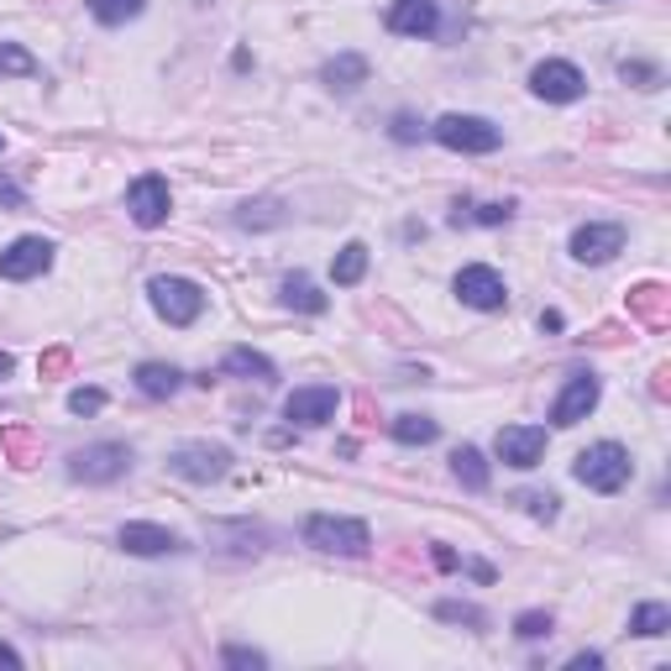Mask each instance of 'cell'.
I'll return each mask as SVG.
<instances>
[{
	"mask_svg": "<svg viewBox=\"0 0 671 671\" xmlns=\"http://www.w3.org/2000/svg\"><path fill=\"white\" fill-rule=\"evenodd\" d=\"M336 410H341V394L331 383H310V389H295L283 399V415L295 425H326V420H336Z\"/></svg>",
	"mask_w": 671,
	"mask_h": 671,
	"instance_id": "5bb4252c",
	"label": "cell"
},
{
	"mask_svg": "<svg viewBox=\"0 0 671 671\" xmlns=\"http://www.w3.org/2000/svg\"><path fill=\"white\" fill-rule=\"evenodd\" d=\"M431 137L441 142V147H452V153H498V142H504V132H498L494 121L483 116H441L431 126Z\"/></svg>",
	"mask_w": 671,
	"mask_h": 671,
	"instance_id": "5b68a950",
	"label": "cell"
},
{
	"mask_svg": "<svg viewBox=\"0 0 671 671\" xmlns=\"http://www.w3.org/2000/svg\"><path fill=\"white\" fill-rule=\"evenodd\" d=\"M567 667H572V671H598V667H603V655H598V651H582V655H572Z\"/></svg>",
	"mask_w": 671,
	"mask_h": 671,
	"instance_id": "8d00e7d4",
	"label": "cell"
},
{
	"mask_svg": "<svg viewBox=\"0 0 671 671\" xmlns=\"http://www.w3.org/2000/svg\"><path fill=\"white\" fill-rule=\"evenodd\" d=\"M530 90L540 100H551V105H572V100L588 95V80H582V69L567 59H546L530 69Z\"/></svg>",
	"mask_w": 671,
	"mask_h": 671,
	"instance_id": "52a82bcc",
	"label": "cell"
},
{
	"mask_svg": "<svg viewBox=\"0 0 671 671\" xmlns=\"http://www.w3.org/2000/svg\"><path fill=\"white\" fill-rule=\"evenodd\" d=\"M452 289H456V299H462V304H473V310H504V304H509V289H504V278H498L488 262L462 268Z\"/></svg>",
	"mask_w": 671,
	"mask_h": 671,
	"instance_id": "30bf717a",
	"label": "cell"
},
{
	"mask_svg": "<svg viewBox=\"0 0 671 671\" xmlns=\"http://www.w3.org/2000/svg\"><path fill=\"white\" fill-rule=\"evenodd\" d=\"M435 567H446V572H452V567H456V551H446V546H435Z\"/></svg>",
	"mask_w": 671,
	"mask_h": 671,
	"instance_id": "f35d334b",
	"label": "cell"
},
{
	"mask_svg": "<svg viewBox=\"0 0 671 671\" xmlns=\"http://www.w3.org/2000/svg\"><path fill=\"white\" fill-rule=\"evenodd\" d=\"M514 634H519V640H546V634H551V613H546V609H525L519 619H514Z\"/></svg>",
	"mask_w": 671,
	"mask_h": 671,
	"instance_id": "f546056e",
	"label": "cell"
},
{
	"mask_svg": "<svg viewBox=\"0 0 671 671\" xmlns=\"http://www.w3.org/2000/svg\"><path fill=\"white\" fill-rule=\"evenodd\" d=\"M435 619H452V624H473V630H488V613L477 609V603H456V598L435 603Z\"/></svg>",
	"mask_w": 671,
	"mask_h": 671,
	"instance_id": "f1b7e54d",
	"label": "cell"
},
{
	"mask_svg": "<svg viewBox=\"0 0 671 671\" xmlns=\"http://www.w3.org/2000/svg\"><path fill=\"white\" fill-rule=\"evenodd\" d=\"M48 268H53V241L48 237H17L0 252V278H11V283H27Z\"/></svg>",
	"mask_w": 671,
	"mask_h": 671,
	"instance_id": "9c48e42d",
	"label": "cell"
},
{
	"mask_svg": "<svg viewBox=\"0 0 671 671\" xmlns=\"http://www.w3.org/2000/svg\"><path fill=\"white\" fill-rule=\"evenodd\" d=\"M0 147H6V137H0Z\"/></svg>",
	"mask_w": 671,
	"mask_h": 671,
	"instance_id": "b9f144b4",
	"label": "cell"
},
{
	"mask_svg": "<svg viewBox=\"0 0 671 671\" xmlns=\"http://www.w3.org/2000/svg\"><path fill=\"white\" fill-rule=\"evenodd\" d=\"M132 467V452L121 441H100V446H84V452L69 456V477L74 483H116Z\"/></svg>",
	"mask_w": 671,
	"mask_h": 671,
	"instance_id": "8992f818",
	"label": "cell"
},
{
	"mask_svg": "<svg viewBox=\"0 0 671 671\" xmlns=\"http://www.w3.org/2000/svg\"><path fill=\"white\" fill-rule=\"evenodd\" d=\"M147 299H153V310L168 326H195L205 316V289H199L195 278H153L147 283Z\"/></svg>",
	"mask_w": 671,
	"mask_h": 671,
	"instance_id": "3957f363",
	"label": "cell"
},
{
	"mask_svg": "<svg viewBox=\"0 0 671 671\" xmlns=\"http://www.w3.org/2000/svg\"><path fill=\"white\" fill-rule=\"evenodd\" d=\"M572 473L582 488H592V494H619L624 483H630V452L619 446V441H598V446H588V452L572 462Z\"/></svg>",
	"mask_w": 671,
	"mask_h": 671,
	"instance_id": "6da1fadb",
	"label": "cell"
},
{
	"mask_svg": "<svg viewBox=\"0 0 671 671\" xmlns=\"http://www.w3.org/2000/svg\"><path fill=\"white\" fill-rule=\"evenodd\" d=\"M452 473H456V483H462L467 494H483V488H488V477H494L477 446H456V452H452Z\"/></svg>",
	"mask_w": 671,
	"mask_h": 671,
	"instance_id": "ac0fdd59",
	"label": "cell"
},
{
	"mask_svg": "<svg viewBox=\"0 0 671 671\" xmlns=\"http://www.w3.org/2000/svg\"><path fill=\"white\" fill-rule=\"evenodd\" d=\"M304 546H316L326 556H368L373 535L362 519H347V514H310L304 519Z\"/></svg>",
	"mask_w": 671,
	"mask_h": 671,
	"instance_id": "7a4b0ae2",
	"label": "cell"
},
{
	"mask_svg": "<svg viewBox=\"0 0 671 671\" xmlns=\"http://www.w3.org/2000/svg\"><path fill=\"white\" fill-rule=\"evenodd\" d=\"M494 452L504 467H519V473H530L535 462L546 456V431L540 425H504L494 435Z\"/></svg>",
	"mask_w": 671,
	"mask_h": 671,
	"instance_id": "8fae6325",
	"label": "cell"
},
{
	"mask_svg": "<svg viewBox=\"0 0 671 671\" xmlns=\"http://www.w3.org/2000/svg\"><path fill=\"white\" fill-rule=\"evenodd\" d=\"M168 473L184 477V483H220L231 473V452L216 441H184L168 452Z\"/></svg>",
	"mask_w": 671,
	"mask_h": 671,
	"instance_id": "277c9868",
	"label": "cell"
},
{
	"mask_svg": "<svg viewBox=\"0 0 671 671\" xmlns=\"http://www.w3.org/2000/svg\"><path fill=\"white\" fill-rule=\"evenodd\" d=\"M63 362H69V352H63V347H59V352H48V357H42L38 368H42V373H59Z\"/></svg>",
	"mask_w": 671,
	"mask_h": 671,
	"instance_id": "74e56055",
	"label": "cell"
},
{
	"mask_svg": "<svg viewBox=\"0 0 671 671\" xmlns=\"http://www.w3.org/2000/svg\"><path fill=\"white\" fill-rule=\"evenodd\" d=\"M121 551H132V556H174V551H184V535L163 530V525H142V519H132V525H121Z\"/></svg>",
	"mask_w": 671,
	"mask_h": 671,
	"instance_id": "9a60e30c",
	"label": "cell"
},
{
	"mask_svg": "<svg viewBox=\"0 0 671 671\" xmlns=\"http://www.w3.org/2000/svg\"><path fill=\"white\" fill-rule=\"evenodd\" d=\"M320 80L331 84V90H357V84L368 80V59H362V53H336Z\"/></svg>",
	"mask_w": 671,
	"mask_h": 671,
	"instance_id": "603a6c76",
	"label": "cell"
},
{
	"mask_svg": "<svg viewBox=\"0 0 671 671\" xmlns=\"http://www.w3.org/2000/svg\"><path fill=\"white\" fill-rule=\"evenodd\" d=\"M0 205H6V210H21V205H27L21 184H17V178H6V174H0Z\"/></svg>",
	"mask_w": 671,
	"mask_h": 671,
	"instance_id": "e575fe53",
	"label": "cell"
},
{
	"mask_svg": "<svg viewBox=\"0 0 671 671\" xmlns=\"http://www.w3.org/2000/svg\"><path fill=\"white\" fill-rule=\"evenodd\" d=\"M624 252V226L619 220H588L572 231V257L577 262H609Z\"/></svg>",
	"mask_w": 671,
	"mask_h": 671,
	"instance_id": "7c38bea8",
	"label": "cell"
},
{
	"mask_svg": "<svg viewBox=\"0 0 671 671\" xmlns=\"http://www.w3.org/2000/svg\"><path fill=\"white\" fill-rule=\"evenodd\" d=\"M147 11V0H90V17L100 27H121V21H137Z\"/></svg>",
	"mask_w": 671,
	"mask_h": 671,
	"instance_id": "484cf974",
	"label": "cell"
},
{
	"mask_svg": "<svg viewBox=\"0 0 671 671\" xmlns=\"http://www.w3.org/2000/svg\"><path fill=\"white\" fill-rule=\"evenodd\" d=\"M514 216V205L509 199H494V205H473V199H456V210H452V226H509Z\"/></svg>",
	"mask_w": 671,
	"mask_h": 671,
	"instance_id": "d6986e66",
	"label": "cell"
},
{
	"mask_svg": "<svg viewBox=\"0 0 671 671\" xmlns=\"http://www.w3.org/2000/svg\"><path fill=\"white\" fill-rule=\"evenodd\" d=\"M283 304H289V310H304V316H326V304H331V299L320 295L304 273H289V278H283Z\"/></svg>",
	"mask_w": 671,
	"mask_h": 671,
	"instance_id": "44dd1931",
	"label": "cell"
},
{
	"mask_svg": "<svg viewBox=\"0 0 671 671\" xmlns=\"http://www.w3.org/2000/svg\"><path fill=\"white\" fill-rule=\"evenodd\" d=\"M425 126H420L415 116H394V142H415Z\"/></svg>",
	"mask_w": 671,
	"mask_h": 671,
	"instance_id": "d590c367",
	"label": "cell"
},
{
	"mask_svg": "<svg viewBox=\"0 0 671 671\" xmlns=\"http://www.w3.org/2000/svg\"><path fill=\"white\" fill-rule=\"evenodd\" d=\"M0 667H21V655L11 651V646H0Z\"/></svg>",
	"mask_w": 671,
	"mask_h": 671,
	"instance_id": "ab89813d",
	"label": "cell"
},
{
	"mask_svg": "<svg viewBox=\"0 0 671 671\" xmlns=\"http://www.w3.org/2000/svg\"><path fill=\"white\" fill-rule=\"evenodd\" d=\"M667 304H671V295L661 289V283H640V289H630V316H640L646 326H667Z\"/></svg>",
	"mask_w": 671,
	"mask_h": 671,
	"instance_id": "ffe728a7",
	"label": "cell"
},
{
	"mask_svg": "<svg viewBox=\"0 0 671 671\" xmlns=\"http://www.w3.org/2000/svg\"><path fill=\"white\" fill-rule=\"evenodd\" d=\"M389 431H394L399 446H431L435 435H441V425H435L431 415H399Z\"/></svg>",
	"mask_w": 671,
	"mask_h": 671,
	"instance_id": "d4e9b609",
	"label": "cell"
},
{
	"mask_svg": "<svg viewBox=\"0 0 671 671\" xmlns=\"http://www.w3.org/2000/svg\"><path fill=\"white\" fill-rule=\"evenodd\" d=\"M11 368H17V357H11V352H0V378H11Z\"/></svg>",
	"mask_w": 671,
	"mask_h": 671,
	"instance_id": "60d3db41",
	"label": "cell"
},
{
	"mask_svg": "<svg viewBox=\"0 0 671 671\" xmlns=\"http://www.w3.org/2000/svg\"><path fill=\"white\" fill-rule=\"evenodd\" d=\"M598 394H603V389H598V378H592V373H572V378H567V389H561V394H556V404H551V425H561V431H567V425H577V420H588L592 410H598Z\"/></svg>",
	"mask_w": 671,
	"mask_h": 671,
	"instance_id": "4fadbf2b",
	"label": "cell"
},
{
	"mask_svg": "<svg viewBox=\"0 0 671 671\" xmlns=\"http://www.w3.org/2000/svg\"><path fill=\"white\" fill-rule=\"evenodd\" d=\"M630 630L646 634V640L667 634V630H671V609H667V603H640V609L630 613Z\"/></svg>",
	"mask_w": 671,
	"mask_h": 671,
	"instance_id": "83f0119b",
	"label": "cell"
},
{
	"mask_svg": "<svg viewBox=\"0 0 671 671\" xmlns=\"http://www.w3.org/2000/svg\"><path fill=\"white\" fill-rule=\"evenodd\" d=\"M220 661H226V667H268V661H262V651H247V646H226V651H220Z\"/></svg>",
	"mask_w": 671,
	"mask_h": 671,
	"instance_id": "836d02e7",
	"label": "cell"
},
{
	"mask_svg": "<svg viewBox=\"0 0 671 671\" xmlns=\"http://www.w3.org/2000/svg\"><path fill=\"white\" fill-rule=\"evenodd\" d=\"M435 27H441L435 0H394L389 6V32H399V38H431Z\"/></svg>",
	"mask_w": 671,
	"mask_h": 671,
	"instance_id": "2e32d148",
	"label": "cell"
},
{
	"mask_svg": "<svg viewBox=\"0 0 671 671\" xmlns=\"http://www.w3.org/2000/svg\"><path fill=\"white\" fill-rule=\"evenodd\" d=\"M168 210H174V195H168V178H163V174H142L137 184L126 189V216L137 220L142 231L163 226V220H168Z\"/></svg>",
	"mask_w": 671,
	"mask_h": 671,
	"instance_id": "ba28073f",
	"label": "cell"
},
{
	"mask_svg": "<svg viewBox=\"0 0 671 671\" xmlns=\"http://www.w3.org/2000/svg\"><path fill=\"white\" fill-rule=\"evenodd\" d=\"M362 273H368V247H362V241H347L331 262V278L341 289H352V283H362Z\"/></svg>",
	"mask_w": 671,
	"mask_h": 671,
	"instance_id": "cb8c5ba5",
	"label": "cell"
},
{
	"mask_svg": "<svg viewBox=\"0 0 671 671\" xmlns=\"http://www.w3.org/2000/svg\"><path fill=\"white\" fill-rule=\"evenodd\" d=\"M519 504H525V514L540 519V525H551L556 514H561V498L556 494H519Z\"/></svg>",
	"mask_w": 671,
	"mask_h": 671,
	"instance_id": "4dcf8cb0",
	"label": "cell"
},
{
	"mask_svg": "<svg viewBox=\"0 0 671 671\" xmlns=\"http://www.w3.org/2000/svg\"><path fill=\"white\" fill-rule=\"evenodd\" d=\"M226 373H231V378H252V383H273L278 368L262 352H252V347H237V352H226Z\"/></svg>",
	"mask_w": 671,
	"mask_h": 671,
	"instance_id": "7402d4cb",
	"label": "cell"
},
{
	"mask_svg": "<svg viewBox=\"0 0 671 671\" xmlns=\"http://www.w3.org/2000/svg\"><path fill=\"white\" fill-rule=\"evenodd\" d=\"M137 389L147 399H174L184 389V373H178L174 362H142L137 368Z\"/></svg>",
	"mask_w": 671,
	"mask_h": 671,
	"instance_id": "e0dca14e",
	"label": "cell"
},
{
	"mask_svg": "<svg viewBox=\"0 0 671 671\" xmlns=\"http://www.w3.org/2000/svg\"><path fill=\"white\" fill-rule=\"evenodd\" d=\"M619 74H624V80H640V90H655V84H661V69H655V63H619Z\"/></svg>",
	"mask_w": 671,
	"mask_h": 671,
	"instance_id": "d6a6232c",
	"label": "cell"
},
{
	"mask_svg": "<svg viewBox=\"0 0 671 671\" xmlns=\"http://www.w3.org/2000/svg\"><path fill=\"white\" fill-rule=\"evenodd\" d=\"M69 410H74V415H100V410H105V389H74V394H69Z\"/></svg>",
	"mask_w": 671,
	"mask_h": 671,
	"instance_id": "1f68e13d",
	"label": "cell"
},
{
	"mask_svg": "<svg viewBox=\"0 0 671 671\" xmlns=\"http://www.w3.org/2000/svg\"><path fill=\"white\" fill-rule=\"evenodd\" d=\"M6 74H17V80H38L42 63L32 59L21 42H0V80H6Z\"/></svg>",
	"mask_w": 671,
	"mask_h": 671,
	"instance_id": "4316f807",
	"label": "cell"
}]
</instances>
